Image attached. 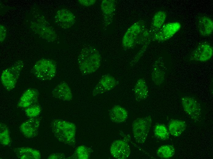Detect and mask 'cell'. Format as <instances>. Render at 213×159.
<instances>
[{
  "label": "cell",
  "instance_id": "cell-1",
  "mask_svg": "<svg viewBox=\"0 0 213 159\" xmlns=\"http://www.w3.org/2000/svg\"><path fill=\"white\" fill-rule=\"evenodd\" d=\"M101 57L98 50L91 46H84L79 52L77 64L82 74L87 75L95 72L100 66Z\"/></svg>",
  "mask_w": 213,
  "mask_h": 159
},
{
  "label": "cell",
  "instance_id": "cell-2",
  "mask_svg": "<svg viewBox=\"0 0 213 159\" xmlns=\"http://www.w3.org/2000/svg\"><path fill=\"white\" fill-rule=\"evenodd\" d=\"M52 132L60 142L73 146L76 143V127L70 121L61 119L53 120L51 123Z\"/></svg>",
  "mask_w": 213,
  "mask_h": 159
},
{
  "label": "cell",
  "instance_id": "cell-3",
  "mask_svg": "<svg viewBox=\"0 0 213 159\" xmlns=\"http://www.w3.org/2000/svg\"><path fill=\"white\" fill-rule=\"evenodd\" d=\"M146 31L144 22L139 20L132 24L124 34L122 40V46L125 49L133 48L140 44L144 33Z\"/></svg>",
  "mask_w": 213,
  "mask_h": 159
},
{
  "label": "cell",
  "instance_id": "cell-4",
  "mask_svg": "<svg viewBox=\"0 0 213 159\" xmlns=\"http://www.w3.org/2000/svg\"><path fill=\"white\" fill-rule=\"evenodd\" d=\"M57 66L55 61L49 59H42L35 64L32 72L37 79L41 80H50L55 76Z\"/></svg>",
  "mask_w": 213,
  "mask_h": 159
},
{
  "label": "cell",
  "instance_id": "cell-5",
  "mask_svg": "<svg viewBox=\"0 0 213 159\" xmlns=\"http://www.w3.org/2000/svg\"><path fill=\"white\" fill-rule=\"evenodd\" d=\"M24 66V62L19 60L3 71L1 76V81L7 91H11L15 87Z\"/></svg>",
  "mask_w": 213,
  "mask_h": 159
},
{
  "label": "cell",
  "instance_id": "cell-6",
  "mask_svg": "<svg viewBox=\"0 0 213 159\" xmlns=\"http://www.w3.org/2000/svg\"><path fill=\"white\" fill-rule=\"evenodd\" d=\"M152 119L150 116L138 118L132 124V131L135 140L137 143L142 144L146 141L150 129Z\"/></svg>",
  "mask_w": 213,
  "mask_h": 159
},
{
  "label": "cell",
  "instance_id": "cell-7",
  "mask_svg": "<svg viewBox=\"0 0 213 159\" xmlns=\"http://www.w3.org/2000/svg\"><path fill=\"white\" fill-rule=\"evenodd\" d=\"M182 108L185 113L195 122L199 121L202 115L200 104L194 97L189 95H184L181 98Z\"/></svg>",
  "mask_w": 213,
  "mask_h": 159
},
{
  "label": "cell",
  "instance_id": "cell-8",
  "mask_svg": "<svg viewBox=\"0 0 213 159\" xmlns=\"http://www.w3.org/2000/svg\"><path fill=\"white\" fill-rule=\"evenodd\" d=\"M31 27L36 34L47 41L53 42L57 38V35L53 28L44 19L32 22Z\"/></svg>",
  "mask_w": 213,
  "mask_h": 159
},
{
  "label": "cell",
  "instance_id": "cell-9",
  "mask_svg": "<svg viewBox=\"0 0 213 159\" xmlns=\"http://www.w3.org/2000/svg\"><path fill=\"white\" fill-rule=\"evenodd\" d=\"M181 24L178 22L164 24L157 32L151 35L149 41L164 42L172 37L180 29Z\"/></svg>",
  "mask_w": 213,
  "mask_h": 159
},
{
  "label": "cell",
  "instance_id": "cell-10",
  "mask_svg": "<svg viewBox=\"0 0 213 159\" xmlns=\"http://www.w3.org/2000/svg\"><path fill=\"white\" fill-rule=\"evenodd\" d=\"M213 54L212 46L206 42L199 43L192 52L190 61L204 62L209 60Z\"/></svg>",
  "mask_w": 213,
  "mask_h": 159
},
{
  "label": "cell",
  "instance_id": "cell-11",
  "mask_svg": "<svg viewBox=\"0 0 213 159\" xmlns=\"http://www.w3.org/2000/svg\"><path fill=\"white\" fill-rule=\"evenodd\" d=\"M54 23L60 27L67 29L72 27L76 22L75 17L70 10L61 9L57 10L54 17Z\"/></svg>",
  "mask_w": 213,
  "mask_h": 159
},
{
  "label": "cell",
  "instance_id": "cell-12",
  "mask_svg": "<svg viewBox=\"0 0 213 159\" xmlns=\"http://www.w3.org/2000/svg\"><path fill=\"white\" fill-rule=\"evenodd\" d=\"M118 82L112 75L105 74L102 76L95 86L92 91V95L96 96L111 90L118 84Z\"/></svg>",
  "mask_w": 213,
  "mask_h": 159
},
{
  "label": "cell",
  "instance_id": "cell-13",
  "mask_svg": "<svg viewBox=\"0 0 213 159\" xmlns=\"http://www.w3.org/2000/svg\"><path fill=\"white\" fill-rule=\"evenodd\" d=\"M117 1L103 0L101 3V9L102 15V24L105 29L112 23L115 15Z\"/></svg>",
  "mask_w": 213,
  "mask_h": 159
},
{
  "label": "cell",
  "instance_id": "cell-14",
  "mask_svg": "<svg viewBox=\"0 0 213 159\" xmlns=\"http://www.w3.org/2000/svg\"><path fill=\"white\" fill-rule=\"evenodd\" d=\"M110 152L112 156L118 159H125L130 153V148L128 143L121 139L115 140L111 144Z\"/></svg>",
  "mask_w": 213,
  "mask_h": 159
},
{
  "label": "cell",
  "instance_id": "cell-15",
  "mask_svg": "<svg viewBox=\"0 0 213 159\" xmlns=\"http://www.w3.org/2000/svg\"><path fill=\"white\" fill-rule=\"evenodd\" d=\"M40 124L39 118H30L22 123L19 129L24 136L27 138H32L38 134Z\"/></svg>",
  "mask_w": 213,
  "mask_h": 159
},
{
  "label": "cell",
  "instance_id": "cell-16",
  "mask_svg": "<svg viewBox=\"0 0 213 159\" xmlns=\"http://www.w3.org/2000/svg\"><path fill=\"white\" fill-rule=\"evenodd\" d=\"M166 67L163 58H159L154 63L151 72L152 82L157 85H160L164 82L166 76Z\"/></svg>",
  "mask_w": 213,
  "mask_h": 159
},
{
  "label": "cell",
  "instance_id": "cell-17",
  "mask_svg": "<svg viewBox=\"0 0 213 159\" xmlns=\"http://www.w3.org/2000/svg\"><path fill=\"white\" fill-rule=\"evenodd\" d=\"M39 93L36 89L29 88L21 95L17 106L21 108H26L36 104L38 100Z\"/></svg>",
  "mask_w": 213,
  "mask_h": 159
},
{
  "label": "cell",
  "instance_id": "cell-18",
  "mask_svg": "<svg viewBox=\"0 0 213 159\" xmlns=\"http://www.w3.org/2000/svg\"><path fill=\"white\" fill-rule=\"evenodd\" d=\"M196 25L200 34L204 36L211 35L213 31V21L209 17L204 15L198 16L196 20Z\"/></svg>",
  "mask_w": 213,
  "mask_h": 159
},
{
  "label": "cell",
  "instance_id": "cell-19",
  "mask_svg": "<svg viewBox=\"0 0 213 159\" xmlns=\"http://www.w3.org/2000/svg\"><path fill=\"white\" fill-rule=\"evenodd\" d=\"M52 94L55 98L63 101H69L73 97L70 87L64 81L61 82L54 88Z\"/></svg>",
  "mask_w": 213,
  "mask_h": 159
},
{
  "label": "cell",
  "instance_id": "cell-20",
  "mask_svg": "<svg viewBox=\"0 0 213 159\" xmlns=\"http://www.w3.org/2000/svg\"><path fill=\"white\" fill-rule=\"evenodd\" d=\"M13 151L16 157L20 159H39L41 155L36 149L29 147H20L14 148Z\"/></svg>",
  "mask_w": 213,
  "mask_h": 159
},
{
  "label": "cell",
  "instance_id": "cell-21",
  "mask_svg": "<svg viewBox=\"0 0 213 159\" xmlns=\"http://www.w3.org/2000/svg\"><path fill=\"white\" fill-rule=\"evenodd\" d=\"M166 17V13L164 11L159 10L155 13L152 19L150 30L148 31L149 38L163 26Z\"/></svg>",
  "mask_w": 213,
  "mask_h": 159
},
{
  "label": "cell",
  "instance_id": "cell-22",
  "mask_svg": "<svg viewBox=\"0 0 213 159\" xmlns=\"http://www.w3.org/2000/svg\"><path fill=\"white\" fill-rule=\"evenodd\" d=\"M109 116L110 120L112 122L121 123L127 120L128 113L123 107L119 105H115L110 110Z\"/></svg>",
  "mask_w": 213,
  "mask_h": 159
},
{
  "label": "cell",
  "instance_id": "cell-23",
  "mask_svg": "<svg viewBox=\"0 0 213 159\" xmlns=\"http://www.w3.org/2000/svg\"><path fill=\"white\" fill-rule=\"evenodd\" d=\"M135 100L138 102L145 100L148 95V87L145 81L140 79L136 81L134 88Z\"/></svg>",
  "mask_w": 213,
  "mask_h": 159
},
{
  "label": "cell",
  "instance_id": "cell-24",
  "mask_svg": "<svg viewBox=\"0 0 213 159\" xmlns=\"http://www.w3.org/2000/svg\"><path fill=\"white\" fill-rule=\"evenodd\" d=\"M186 128V124L184 121L178 120H172L169 124L168 130L171 135L177 137L182 134Z\"/></svg>",
  "mask_w": 213,
  "mask_h": 159
},
{
  "label": "cell",
  "instance_id": "cell-25",
  "mask_svg": "<svg viewBox=\"0 0 213 159\" xmlns=\"http://www.w3.org/2000/svg\"><path fill=\"white\" fill-rule=\"evenodd\" d=\"M175 153V149L174 146L169 144L160 146L156 151L157 156L162 159L170 158L174 155Z\"/></svg>",
  "mask_w": 213,
  "mask_h": 159
},
{
  "label": "cell",
  "instance_id": "cell-26",
  "mask_svg": "<svg viewBox=\"0 0 213 159\" xmlns=\"http://www.w3.org/2000/svg\"><path fill=\"white\" fill-rule=\"evenodd\" d=\"M11 141L8 127L5 124H0V143L3 146L8 145Z\"/></svg>",
  "mask_w": 213,
  "mask_h": 159
},
{
  "label": "cell",
  "instance_id": "cell-27",
  "mask_svg": "<svg viewBox=\"0 0 213 159\" xmlns=\"http://www.w3.org/2000/svg\"><path fill=\"white\" fill-rule=\"evenodd\" d=\"M91 150L88 147L84 145L78 146L73 155L69 158L87 159L89 158Z\"/></svg>",
  "mask_w": 213,
  "mask_h": 159
},
{
  "label": "cell",
  "instance_id": "cell-28",
  "mask_svg": "<svg viewBox=\"0 0 213 159\" xmlns=\"http://www.w3.org/2000/svg\"><path fill=\"white\" fill-rule=\"evenodd\" d=\"M154 133L157 138L163 140L169 138L170 134L166 127L161 124H158L155 125L154 128Z\"/></svg>",
  "mask_w": 213,
  "mask_h": 159
},
{
  "label": "cell",
  "instance_id": "cell-29",
  "mask_svg": "<svg viewBox=\"0 0 213 159\" xmlns=\"http://www.w3.org/2000/svg\"><path fill=\"white\" fill-rule=\"evenodd\" d=\"M41 108L40 105L36 104L31 105L25 109L26 115L29 118L37 117L41 113Z\"/></svg>",
  "mask_w": 213,
  "mask_h": 159
},
{
  "label": "cell",
  "instance_id": "cell-30",
  "mask_svg": "<svg viewBox=\"0 0 213 159\" xmlns=\"http://www.w3.org/2000/svg\"><path fill=\"white\" fill-rule=\"evenodd\" d=\"M7 33L6 28L3 25H0V41L2 43L6 39Z\"/></svg>",
  "mask_w": 213,
  "mask_h": 159
},
{
  "label": "cell",
  "instance_id": "cell-31",
  "mask_svg": "<svg viewBox=\"0 0 213 159\" xmlns=\"http://www.w3.org/2000/svg\"><path fill=\"white\" fill-rule=\"evenodd\" d=\"M95 0H79L78 2L81 5L88 6L93 5L96 2Z\"/></svg>",
  "mask_w": 213,
  "mask_h": 159
},
{
  "label": "cell",
  "instance_id": "cell-32",
  "mask_svg": "<svg viewBox=\"0 0 213 159\" xmlns=\"http://www.w3.org/2000/svg\"><path fill=\"white\" fill-rule=\"evenodd\" d=\"M64 154L63 153H54L50 155L48 157L49 159H65Z\"/></svg>",
  "mask_w": 213,
  "mask_h": 159
}]
</instances>
